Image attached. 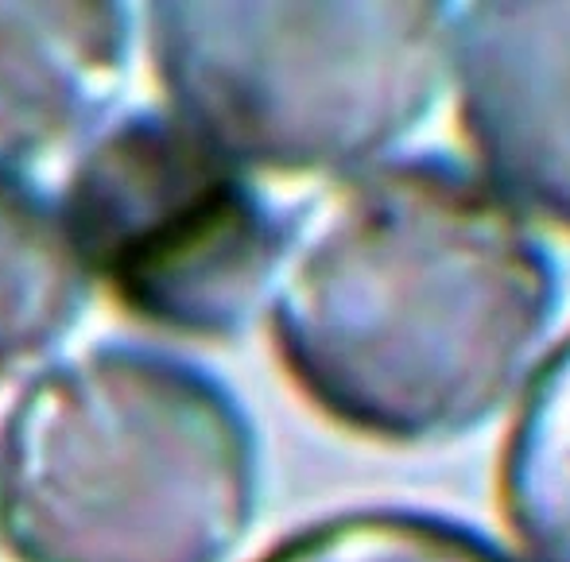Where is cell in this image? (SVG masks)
Masks as SVG:
<instances>
[{
    "label": "cell",
    "mask_w": 570,
    "mask_h": 562,
    "mask_svg": "<svg viewBox=\"0 0 570 562\" xmlns=\"http://www.w3.org/2000/svg\"><path fill=\"white\" fill-rule=\"evenodd\" d=\"M59 221L86 276L132 318L179 337L237 334L279 253L240 167L159 109L125 112L82 144Z\"/></svg>",
    "instance_id": "4"
},
{
    "label": "cell",
    "mask_w": 570,
    "mask_h": 562,
    "mask_svg": "<svg viewBox=\"0 0 570 562\" xmlns=\"http://www.w3.org/2000/svg\"><path fill=\"white\" fill-rule=\"evenodd\" d=\"M431 4H148L171 112L237 167H326L404 132L435 86Z\"/></svg>",
    "instance_id": "3"
},
{
    "label": "cell",
    "mask_w": 570,
    "mask_h": 562,
    "mask_svg": "<svg viewBox=\"0 0 570 562\" xmlns=\"http://www.w3.org/2000/svg\"><path fill=\"white\" fill-rule=\"evenodd\" d=\"M512 334L493 218L431 164L331 190L295 233L276 284L287 368L368 435L423 438L478 415Z\"/></svg>",
    "instance_id": "1"
},
{
    "label": "cell",
    "mask_w": 570,
    "mask_h": 562,
    "mask_svg": "<svg viewBox=\"0 0 570 562\" xmlns=\"http://www.w3.org/2000/svg\"><path fill=\"white\" fill-rule=\"evenodd\" d=\"M86 295L90 276L59 214L20 183H0V381L75 331Z\"/></svg>",
    "instance_id": "6"
},
{
    "label": "cell",
    "mask_w": 570,
    "mask_h": 562,
    "mask_svg": "<svg viewBox=\"0 0 570 562\" xmlns=\"http://www.w3.org/2000/svg\"><path fill=\"white\" fill-rule=\"evenodd\" d=\"M261 562H493L462 532L423 516L365 512L318 524Z\"/></svg>",
    "instance_id": "7"
},
{
    "label": "cell",
    "mask_w": 570,
    "mask_h": 562,
    "mask_svg": "<svg viewBox=\"0 0 570 562\" xmlns=\"http://www.w3.org/2000/svg\"><path fill=\"white\" fill-rule=\"evenodd\" d=\"M253 496L245 412L175 353L90 345L0 427V532L20 562H226Z\"/></svg>",
    "instance_id": "2"
},
{
    "label": "cell",
    "mask_w": 570,
    "mask_h": 562,
    "mask_svg": "<svg viewBox=\"0 0 570 562\" xmlns=\"http://www.w3.org/2000/svg\"><path fill=\"white\" fill-rule=\"evenodd\" d=\"M125 4H0V183L86 144L117 101Z\"/></svg>",
    "instance_id": "5"
}]
</instances>
